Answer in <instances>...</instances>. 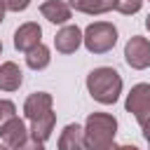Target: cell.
Here are the masks:
<instances>
[{"label": "cell", "mask_w": 150, "mask_h": 150, "mask_svg": "<svg viewBox=\"0 0 150 150\" xmlns=\"http://www.w3.org/2000/svg\"><path fill=\"white\" fill-rule=\"evenodd\" d=\"M87 91L94 101L112 105L122 94V75L110 66H98L87 75Z\"/></svg>", "instance_id": "1"}, {"label": "cell", "mask_w": 150, "mask_h": 150, "mask_svg": "<svg viewBox=\"0 0 150 150\" xmlns=\"http://www.w3.org/2000/svg\"><path fill=\"white\" fill-rule=\"evenodd\" d=\"M84 148L87 150H108L115 145L117 120L108 112H91L84 122Z\"/></svg>", "instance_id": "2"}, {"label": "cell", "mask_w": 150, "mask_h": 150, "mask_svg": "<svg viewBox=\"0 0 150 150\" xmlns=\"http://www.w3.org/2000/svg\"><path fill=\"white\" fill-rule=\"evenodd\" d=\"M82 42L91 54H105L117 45V28L110 21H94L84 28Z\"/></svg>", "instance_id": "3"}, {"label": "cell", "mask_w": 150, "mask_h": 150, "mask_svg": "<svg viewBox=\"0 0 150 150\" xmlns=\"http://www.w3.org/2000/svg\"><path fill=\"white\" fill-rule=\"evenodd\" d=\"M127 112L134 115V120L143 127L150 122V84L148 82H138L131 87V91L127 94V103H124Z\"/></svg>", "instance_id": "4"}, {"label": "cell", "mask_w": 150, "mask_h": 150, "mask_svg": "<svg viewBox=\"0 0 150 150\" xmlns=\"http://www.w3.org/2000/svg\"><path fill=\"white\" fill-rule=\"evenodd\" d=\"M124 61L134 70H145L150 66V40L143 35L129 38V42L124 45Z\"/></svg>", "instance_id": "5"}, {"label": "cell", "mask_w": 150, "mask_h": 150, "mask_svg": "<svg viewBox=\"0 0 150 150\" xmlns=\"http://www.w3.org/2000/svg\"><path fill=\"white\" fill-rule=\"evenodd\" d=\"M30 136V131H28V127H26V122L21 120V117H9L2 127H0V138H2V143L7 145V148H16L19 143H23L26 138Z\"/></svg>", "instance_id": "6"}, {"label": "cell", "mask_w": 150, "mask_h": 150, "mask_svg": "<svg viewBox=\"0 0 150 150\" xmlns=\"http://www.w3.org/2000/svg\"><path fill=\"white\" fill-rule=\"evenodd\" d=\"M40 38H42V28H40L35 21H26V23H21V26L14 30V49L28 52V49L35 47L38 42H42Z\"/></svg>", "instance_id": "7"}, {"label": "cell", "mask_w": 150, "mask_h": 150, "mask_svg": "<svg viewBox=\"0 0 150 150\" xmlns=\"http://www.w3.org/2000/svg\"><path fill=\"white\" fill-rule=\"evenodd\" d=\"M80 45H82V30L77 26H63L54 35V47L61 54H73V52H77Z\"/></svg>", "instance_id": "8"}, {"label": "cell", "mask_w": 150, "mask_h": 150, "mask_svg": "<svg viewBox=\"0 0 150 150\" xmlns=\"http://www.w3.org/2000/svg\"><path fill=\"white\" fill-rule=\"evenodd\" d=\"M52 103H54V98H52V94H47V91H35V94H30L26 101H23V115H26V120H38L40 115H45V112H49L52 110Z\"/></svg>", "instance_id": "9"}, {"label": "cell", "mask_w": 150, "mask_h": 150, "mask_svg": "<svg viewBox=\"0 0 150 150\" xmlns=\"http://www.w3.org/2000/svg\"><path fill=\"white\" fill-rule=\"evenodd\" d=\"M40 14L49 23H68L70 19V5L63 0H45L40 5Z\"/></svg>", "instance_id": "10"}, {"label": "cell", "mask_w": 150, "mask_h": 150, "mask_svg": "<svg viewBox=\"0 0 150 150\" xmlns=\"http://www.w3.org/2000/svg\"><path fill=\"white\" fill-rule=\"evenodd\" d=\"M59 150H87L84 148V129L80 124H66L59 136Z\"/></svg>", "instance_id": "11"}, {"label": "cell", "mask_w": 150, "mask_h": 150, "mask_svg": "<svg viewBox=\"0 0 150 150\" xmlns=\"http://www.w3.org/2000/svg\"><path fill=\"white\" fill-rule=\"evenodd\" d=\"M23 82V73L14 61H5L0 66V91H16Z\"/></svg>", "instance_id": "12"}, {"label": "cell", "mask_w": 150, "mask_h": 150, "mask_svg": "<svg viewBox=\"0 0 150 150\" xmlns=\"http://www.w3.org/2000/svg\"><path fill=\"white\" fill-rule=\"evenodd\" d=\"M54 124H56V112H45V115H40L38 120H33L30 122V136L33 138H38V141H47L49 136H52V131H54Z\"/></svg>", "instance_id": "13"}, {"label": "cell", "mask_w": 150, "mask_h": 150, "mask_svg": "<svg viewBox=\"0 0 150 150\" xmlns=\"http://www.w3.org/2000/svg\"><path fill=\"white\" fill-rule=\"evenodd\" d=\"M49 61H52L49 47L42 45V42H38L35 47H30V49L26 52V66H28L30 70H42V68L49 66Z\"/></svg>", "instance_id": "14"}, {"label": "cell", "mask_w": 150, "mask_h": 150, "mask_svg": "<svg viewBox=\"0 0 150 150\" xmlns=\"http://www.w3.org/2000/svg\"><path fill=\"white\" fill-rule=\"evenodd\" d=\"M68 5L82 14H105L112 9V0H68Z\"/></svg>", "instance_id": "15"}, {"label": "cell", "mask_w": 150, "mask_h": 150, "mask_svg": "<svg viewBox=\"0 0 150 150\" xmlns=\"http://www.w3.org/2000/svg\"><path fill=\"white\" fill-rule=\"evenodd\" d=\"M143 7V0H112V9H117L120 14H136Z\"/></svg>", "instance_id": "16"}, {"label": "cell", "mask_w": 150, "mask_h": 150, "mask_svg": "<svg viewBox=\"0 0 150 150\" xmlns=\"http://www.w3.org/2000/svg\"><path fill=\"white\" fill-rule=\"evenodd\" d=\"M16 115V105L12 103V101H7V98H0V127L9 120V117H14Z\"/></svg>", "instance_id": "17"}, {"label": "cell", "mask_w": 150, "mask_h": 150, "mask_svg": "<svg viewBox=\"0 0 150 150\" xmlns=\"http://www.w3.org/2000/svg\"><path fill=\"white\" fill-rule=\"evenodd\" d=\"M14 150H45V143L42 141H38V138H33V136H28L23 143H19Z\"/></svg>", "instance_id": "18"}, {"label": "cell", "mask_w": 150, "mask_h": 150, "mask_svg": "<svg viewBox=\"0 0 150 150\" xmlns=\"http://www.w3.org/2000/svg\"><path fill=\"white\" fill-rule=\"evenodd\" d=\"M2 5H5V9H9V12H23L28 5H30V0H0Z\"/></svg>", "instance_id": "19"}, {"label": "cell", "mask_w": 150, "mask_h": 150, "mask_svg": "<svg viewBox=\"0 0 150 150\" xmlns=\"http://www.w3.org/2000/svg\"><path fill=\"white\" fill-rule=\"evenodd\" d=\"M141 129H143V138H145V141L150 143V122H148V124H143Z\"/></svg>", "instance_id": "20"}, {"label": "cell", "mask_w": 150, "mask_h": 150, "mask_svg": "<svg viewBox=\"0 0 150 150\" xmlns=\"http://www.w3.org/2000/svg\"><path fill=\"white\" fill-rule=\"evenodd\" d=\"M117 150H141V148H136V145H117Z\"/></svg>", "instance_id": "21"}, {"label": "cell", "mask_w": 150, "mask_h": 150, "mask_svg": "<svg viewBox=\"0 0 150 150\" xmlns=\"http://www.w3.org/2000/svg\"><path fill=\"white\" fill-rule=\"evenodd\" d=\"M2 19H5V5L0 2V23H2Z\"/></svg>", "instance_id": "22"}, {"label": "cell", "mask_w": 150, "mask_h": 150, "mask_svg": "<svg viewBox=\"0 0 150 150\" xmlns=\"http://www.w3.org/2000/svg\"><path fill=\"white\" fill-rule=\"evenodd\" d=\"M145 28H148V30H150V14H148V16H145Z\"/></svg>", "instance_id": "23"}, {"label": "cell", "mask_w": 150, "mask_h": 150, "mask_svg": "<svg viewBox=\"0 0 150 150\" xmlns=\"http://www.w3.org/2000/svg\"><path fill=\"white\" fill-rule=\"evenodd\" d=\"M0 150H12V148H7L5 143H0Z\"/></svg>", "instance_id": "24"}, {"label": "cell", "mask_w": 150, "mask_h": 150, "mask_svg": "<svg viewBox=\"0 0 150 150\" xmlns=\"http://www.w3.org/2000/svg\"><path fill=\"white\" fill-rule=\"evenodd\" d=\"M0 54H2V42H0Z\"/></svg>", "instance_id": "25"}]
</instances>
